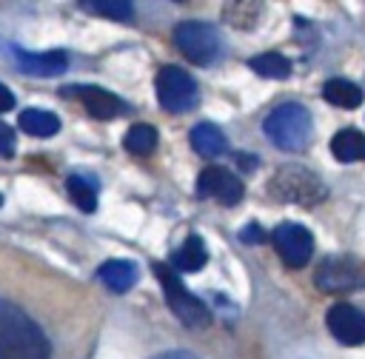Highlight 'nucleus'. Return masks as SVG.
Returning a JSON list of instances; mask_svg holds the SVG:
<instances>
[{
	"label": "nucleus",
	"instance_id": "15",
	"mask_svg": "<svg viewBox=\"0 0 365 359\" xmlns=\"http://www.w3.org/2000/svg\"><path fill=\"white\" fill-rule=\"evenodd\" d=\"M188 140H191V148H194L200 157H205V160L222 157V154L228 151V140H225V134H222L214 123H200V125H194L191 134H188Z\"/></svg>",
	"mask_w": 365,
	"mask_h": 359
},
{
	"label": "nucleus",
	"instance_id": "24",
	"mask_svg": "<svg viewBox=\"0 0 365 359\" xmlns=\"http://www.w3.org/2000/svg\"><path fill=\"white\" fill-rule=\"evenodd\" d=\"M11 154H14V131L0 120V157H11Z\"/></svg>",
	"mask_w": 365,
	"mask_h": 359
},
{
	"label": "nucleus",
	"instance_id": "6",
	"mask_svg": "<svg viewBox=\"0 0 365 359\" xmlns=\"http://www.w3.org/2000/svg\"><path fill=\"white\" fill-rule=\"evenodd\" d=\"M157 100L171 114H185L197 105V83L180 66H165L157 74Z\"/></svg>",
	"mask_w": 365,
	"mask_h": 359
},
{
	"label": "nucleus",
	"instance_id": "1",
	"mask_svg": "<svg viewBox=\"0 0 365 359\" xmlns=\"http://www.w3.org/2000/svg\"><path fill=\"white\" fill-rule=\"evenodd\" d=\"M0 359H51L43 328L14 302L0 296Z\"/></svg>",
	"mask_w": 365,
	"mask_h": 359
},
{
	"label": "nucleus",
	"instance_id": "22",
	"mask_svg": "<svg viewBox=\"0 0 365 359\" xmlns=\"http://www.w3.org/2000/svg\"><path fill=\"white\" fill-rule=\"evenodd\" d=\"M66 188H68V197H71V202L80 208V211H86V214H91V211H97V188L86 180V177H80V174H71L68 180H66Z\"/></svg>",
	"mask_w": 365,
	"mask_h": 359
},
{
	"label": "nucleus",
	"instance_id": "20",
	"mask_svg": "<svg viewBox=\"0 0 365 359\" xmlns=\"http://www.w3.org/2000/svg\"><path fill=\"white\" fill-rule=\"evenodd\" d=\"M248 66H251V71H257L259 77H268V80H285L291 74V63L279 51H262V54L251 57Z\"/></svg>",
	"mask_w": 365,
	"mask_h": 359
},
{
	"label": "nucleus",
	"instance_id": "3",
	"mask_svg": "<svg viewBox=\"0 0 365 359\" xmlns=\"http://www.w3.org/2000/svg\"><path fill=\"white\" fill-rule=\"evenodd\" d=\"M154 274L160 279V288L165 293V302L171 308V313L185 325V328H208L211 325V311L205 308V302L200 296H194L182 279L177 276V271L165 262H154Z\"/></svg>",
	"mask_w": 365,
	"mask_h": 359
},
{
	"label": "nucleus",
	"instance_id": "11",
	"mask_svg": "<svg viewBox=\"0 0 365 359\" xmlns=\"http://www.w3.org/2000/svg\"><path fill=\"white\" fill-rule=\"evenodd\" d=\"M14 60L26 74L34 77H54L63 74L68 66V57L63 51H26V48H14Z\"/></svg>",
	"mask_w": 365,
	"mask_h": 359
},
{
	"label": "nucleus",
	"instance_id": "28",
	"mask_svg": "<svg viewBox=\"0 0 365 359\" xmlns=\"http://www.w3.org/2000/svg\"><path fill=\"white\" fill-rule=\"evenodd\" d=\"M0 205H3V197H0Z\"/></svg>",
	"mask_w": 365,
	"mask_h": 359
},
{
	"label": "nucleus",
	"instance_id": "16",
	"mask_svg": "<svg viewBox=\"0 0 365 359\" xmlns=\"http://www.w3.org/2000/svg\"><path fill=\"white\" fill-rule=\"evenodd\" d=\"M331 154L339 162H359L365 160V134L356 128H342L331 140Z\"/></svg>",
	"mask_w": 365,
	"mask_h": 359
},
{
	"label": "nucleus",
	"instance_id": "23",
	"mask_svg": "<svg viewBox=\"0 0 365 359\" xmlns=\"http://www.w3.org/2000/svg\"><path fill=\"white\" fill-rule=\"evenodd\" d=\"M86 6L103 17H111V20H131V14H134L131 0H86Z\"/></svg>",
	"mask_w": 365,
	"mask_h": 359
},
{
	"label": "nucleus",
	"instance_id": "12",
	"mask_svg": "<svg viewBox=\"0 0 365 359\" xmlns=\"http://www.w3.org/2000/svg\"><path fill=\"white\" fill-rule=\"evenodd\" d=\"M77 94H80L86 111H88L94 120H111V117H117V114L125 111L123 100H120L117 94L106 91V88H100V85H80Z\"/></svg>",
	"mask_w": 365,
	"mask_h": 359
},
{
	"label": "nucleus",
	"instance_id": "14",
	"mask_svg": "<svg viewBox=\"0 0 365 359\" xmlns=\"http://www.w3.org/2000/svg\"><path fill=\"white\" fill-rule=\"evenodd\" d=\"M265 0H222V20L231 28L251 31L262 17Z\"/></svg>",
	"mask_w": 365,
	"mask_h": 359
},
{
	"label": "nucleus",
	"instance_id": "27",
	"mask_svg": "<svg viewBox=\"0 0 365 359\" xmlns=\"http://www.w3.org/2000/svg\"><path fill=\"white\" fill-rule=\"evenodd\" d=\"M262 236H265V231H259L257 225H248V228H245V234H242V239H248V242H259Z\"/></svg>",
	"mask_w": 365,
	"mask_h": 359
},
{
	"label": "nucleus",
	"instance_id": "2",
	"mask_svg": "<svg viewBox=\"0 0 365 359\" xmlns=\"http://www.w3.org/2000/svg\"><path fill=\"white\" fill-rule=\"evenodd\" d=\"M265 137L282 148V151H291V154H299L311 145V137H314V125H311V114L305 105L299 103H282L277 105L265 123Z\"/></svg>",
	"mask_w": 365,
	"mask_h": 359
},
{
	"label": "nucleus",
	"instance_id": "21",
	"mask_svg": "<svg viewBox=\"0 0 365 359\" xmlns=\"http://www.w3.org/2000/svg\"><path fill=\"white\" fill-rule=\"evenodd\" d=\"M123 145L125 151H131L134 157H148L154 148H157V128L154 125H145V123H137L125 131L123 137Z\"/></svg>",
	"mask_w": 365,
	"mask_h": 359
},
{
	"label": "nucleus",
	"instance_id": "26",
	"mask_svg": "<svg viewBox=\"0 0 365 359\" xmlns=\"http://www.w3.org/2000/svg\"><path fill=\"white\" fill-rule=\"evenodd\" d=\"M151 359H200V356H194L191 350H163V353H157Z\"/></svg>",
	"mask_w": 365,
	"mask_h": 359
},
{
	"label": "nucleus",
	"instance_id": "13",
	"mask_svg": "<svg viewBox=\"0 0 365 359\" xmlns=\"http://www.w3.org/2000/svg\"><path fill=\"white\" fill-rule=\"evenodd\" d=\"M97 279H100L108 291H114V293H125V291H131V288L137 285L140 271H137V265H134L131 259H108V262L100 265Z\"/></svg>",
	"mask_w": 365,
	"mask_h": 359
},
{
	"label": "nucleus",
	"instance_id": "10",
	"mask_svg": "<svg viewBox=\"0 0 365 359\" xmlns=\"http://www.w3.org/2000/svg\"><path fill=\"white\" fill-rule=\"evenodd\" d=\"M314 279H317L319 291H325V293H342V291H351V288L359 285V268L348 256H328V259L319 262Z\"/></svg>",
	"mask_w": 365,
	"mask_h": 359
},
{
	"label": "nucleus",
	"instance_id": "4",
	"mask_svg": "<svg viewBox=\"0 0 365 359\" xmlns=\"http://www.w3.org/2000/svg\"><path fill=\"white\" fill-rule=\"evenodd\" d=\"M271 197L279 199V202H297V205H314L325 197V185L322 180L302 168V165H282L274 171L271 182Z\"/></svg>",
	"mask_w": 365,
	"mask_h": 359
},
{
	"label": "nucleus",
	"instance_id": "18",
	"mask_svg": "<svg viewBox=\"0 0 365 359\" xmlns=\"http://www.w3.org/2000/svg\"><path fill=\"white\" fill-rule=\"evenodd\" d=\"M322 97L336 105V108H356L362 105V88L351 80H342V77H334L322 85Z\"/></svg>",
	"mask_w": 365,
	"mask_h": 359
},
{
	"label": "nucleus",
	"instance_id": "29",
	"mask_svg": "<svg viewBox=\"0 0 365 359\" xmlns=\"http://www.w3.org/2000/svg\"><path fill=\"white\" fill-rule=\"evenodd\" d=\"M177 3H182V0H177Z\"/></svg>",
	"mask_w": 365,
	"mask_h": 359
},
{
	"label": "nucleus",
	"instance_id": "7",
	"mask_svg": "<svg viewBox=\"0 0 365 359\" xmlns=\"http://www.w3.org/2000/svg\"><path fill=\"white\" fill-rule=\"evenodd\" d=\"M271 242L279 254V259L288 265V268H302L308 265L311 254H314V236L305 225L299 222H282L274 228L271 234Z\"/></svg>",
	"mask_w": 365,
	"mask_h": 359
},
{
	"label": "nucleus",
	"instance_id": "25",
	"mask_svg": "<svg viewBox=\"0 0 365 359\" xmlns=\"http://www.w3.org/2000/svg\"><path fill=\"white\" fill-rule=\"evenodd\" d=\"M11 108H14V94L0 83V114L3 111H11Z\"/></svg>",
	"mask_w": 365,
	"mask_h": 359
},
{
	"label": "nucleus",
	"instance_id": "5",
	"mask_svg": "<svg viewBox=\"0 0 365 359\" xmlns=\"http://www.w3.org/2000/svg\"><path fill=\"white\" fill-rule=\"evenodd\" d=\"M174 46L194 63V66H211L222 57V37L211 23L185 20L174 28Z\"/></svg>",
	"mask_w": 365,
	"mask_h": 359
},
{
	"label": "nucleus",
	"instance_id": "17",
	"mask_svg": "<svg viewBox=\"0 0 365 359\" xmlns=\"http://www.w3.org/2000/svg\"><path fill=\"white\" fill-rule=\"evenodd\" d=\"M205 262H208V251H205V242H202L197 234H191V236L171 254L174 271H200Z\"/></svg>",
	"mask_w": 365,
	"mask_h": 359
},
{
	"label": "nucleus",
	"instance_id": "19",
	"mask_svg": "<svg viewBox=\"0 0 365 359\" xmlns=\"http://www.w3.org/2000/svg\"><path fill=\"white\" fill-rule=\"evenodd\" d=\"M20 128L31 137H51L60 131V120L46 108H26L20 111Z\"/></svg>",
	"mask_w": 365,
	"mask_h": 359
},
{
	"label": "nucleus",
	"instance_id": "8",
	"mask_svg": "<svg viewBox=\"0 0 365 359\" xmlns=\"http://www.w3.org/2000/svg\"><path fill=\"white\" fill-rule=\"evenodd\" d=\"M328 333L342 345H362L365 342V313L351 302H336L325 313Z\"/></svg>",
	"mask_w": 365,
	"mask_h": 359
},
{
	"label": "nucleus",
	"instance_id": "9",
	"mask_svg": "<svg viewBox=\"0 0 365 359\" xmlns=\"http://www.w3.org/2000/svg\"><path fill=\"white\" fill-rule=\"evenodd\" d=\"M197 194L200 197H211V199H217L222 205H237L242 199V182L231 171H225L220 165H208L197 177Z\"/></svg>",
	"mask_w": 365,
	"mask_h": 359
}]
</instances>
